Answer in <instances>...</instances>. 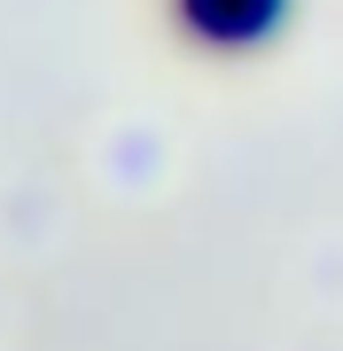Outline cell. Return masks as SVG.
Wrapping results in <instances>:
<instances>
[{
	"label": "cell",
	"instance_id": "obj_1",
	"mask_svg": "<svg viewBox=\"0 0 343 351\" xmlns=\"http://www.w3.org/2000/svg\"><path fill=\"white\" fill-rule=\"evenodd\" d=\"M281 8H289V0H172L179 32L203 39V47H257V39L281 24Z\"/></svg>",
	"mask_w": 343,
	"mask_h": 351
}]
</instances>
